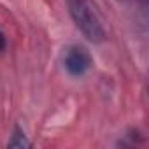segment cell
<instances>
[{
	"mask_svg": "<svg viewBox=\"0 0 149 149\" xmlns=\"http://www.w3.org/2000/svg\"><path fill=\"white\" fill-rule=\"evenodd\" d=\"M63 63L68 74H72V76H84L91 67V56L81 46H70L65 49Z\"/></svg>",
	"mask_w": 149,
	"mask_h": 149,
	"instance_id": "7a4b0ae2",
	"label": "cell"
},
{
	"mask_svg": "<svg viewBox=\"0 0 149 149\" xmlns=\"http://www.w3.org/2000/svg\"><path fill=\"white\" fill-rule=\"evenodd\" d=\"M28 146H30V142L26 140L25 133H23L19 128H14V133H13V137H11V140H9V147L23 149V147H28Z\"/></svg>",
	"mask_w": 149,
	"mask_h": 149,
	"instance_id": "3957f363",
	"label": "cell"
},
{
	"mask_svg": "<svg viewBox=\"0 0 149 149\" xmlns=\"http://www.w3.org/2000/svg\"><path fill=\"white\" fill-rule=\"evenodd\" d=\"M6 47V37H4V33L0 32V51H2Z\"/></svg>",
	"mask_w": 149,
	"mask_h": 149,
	"instance_id": "277c9868",
	"label": "cell"
},
{
	"mask_svg": "<svg viewBox=\"0 0 149 149\" xmlns=\"http://www.w3.org/2000/svg\"><path fill=\"white\" fill-rule=\"evenodd\" d=\"M67 6L76 26L90 42H102L105 39V30L88 0H67Z\"/></svg>",
	"mask_w": 149,
	"mask_h": 149,
	"instance_id": "6da1fadb",
	"label": "cell"
}]
</instances>
